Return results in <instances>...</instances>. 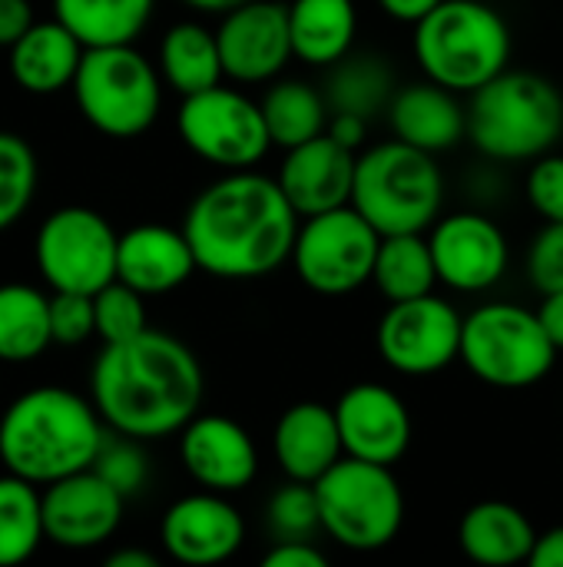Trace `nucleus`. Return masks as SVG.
Segmentation results:
<instances>
[{"label":"nucleus","mask_w":563,"mask_h":567,"mask_svg":"<svg viewBox=\"0 0 563 567\" xmlns=\"http://www.w3.org/2000/svg\"><path fill=\"white\" fill-rule=\"evenodd\" d=\"M93 405L123 439L179 435L202 405V369L189 346L146 329L100 352L90 375Z\"/></svg>","instance_id":"f257e3e1"},{"label":"nucleus","mask_w":563,"mask_h":567,"mask_svg":"<svg viewBox=\"0 0 563 567\" xmlns=\"http://www.w3.org/2000/svg\"><path fill=\"white\" fill-rule=\"evenodd\" d=\"M302 216L279 179L232 169L206 186L186 209L183 233L202 272L216 279H259L292 259Z\"/></svg>","instance_id":"f03ea898"},{"label":"nucleus","mask_w":563,"mask_h":567,"mask_svg":"<svg viewBox=\"0 0 563 567\" xmlns=\"http://www.w3.org/2000/svg\"><path fill=\"white\" fill-rule=\"evenodd\" d=\"M103 442V415L96 405L56 385L23 392L0 419L3 468L37 488L93 468Z\"/></svg>","instance_id":"7ed1b4c3"},{"label":"nucleus","mask_w":563,"mask_h":567,"mask_svg":"<svg viewBox=\"0 0 563 567\" xmlns=\"http://www.w3.org/2000/svg\"><path fill=\"white\" fill-rule=\"evenodd\" d=\"M421 73L455 93H475L511 63V27L481 0H441L415 23Z\"/></svg>","instance_id":"20e7f679"},{"label":"nucleus","mask_w":563,"mask_h":567,"mask_svg":"<svg viewBox=\"0 0 563 567\" xmlns=\"http://www.w3.org/2000/svg\"><path fill=\"white\" fill-rule=\"evenodd\" d=\"M468 136L491 159H538L563 136V93L538 73L504 70L471 93Z\"/></svg>","instance_id":"39448f33"},{"label":"nucleus","mask_w":563,"mask_h":567,"mask_svg":"<svg viewBox=\"0 0 563 567\" xmlns=\"http://www.w3.org/2000/svg\"><path fill=\"white\" fill-rule=\"evenodd\" d=\"M445 203V176L435 153L405 140L378 143L358 156L352 206L382 233H425L438 223Z\"/></svg>","instance_id":"423d86ee"},{"label":"nucleus","mask_w":563,"mask_h":567,"mask_svg":"<svg viewBox=\"0 0 563 567\" xmlns=\"http://www.w3.org/2000/svg\"><path fill=\"white\" fill-rule=\"evenodd\" d=\"M461 362L491 389H531L544 382L557 362L541 316L518 302H488L465 316Z\"/></svg>","instance_id":"0eeeda50"},{"label":"nucleus","mask_w":563,"mask_h":567,"mask_svg":"<svg viewBox=\"0 0 563 567\" xmlns=\"http://www.w3.org/2000/svg\"><path fill=\"white\" fill-rule=\"evenodd\" d=\"M322 532L345 551H378L405 525V495L392 465L345 455L319 482Z\"/></svg>","instance_id":"6e6552de"},{"label":"nucleus","mask_w":563,"mask_h":567,"mask_svg":"<svg viewBox=\"0 0 563 567\" xmlns=\"http://www.w3.org/2000/svg\"><path fill=\"white\" fill-rule=\"evenodd\" d=\"M73 93L86 123L119 140L146 133L163 103L159 73L133 43L86 47Z\"/></svg>","instance_id":"1a4fd4ad"},{"label":"nucleus","mask_w":563,"mask_h":567,"mask_svg":"<svg viewBox=\"0 0 563 567\" xmlns=\"http://www.w3.org/2000/svg\"><path fill=\"white\" fill-rule=\"evenodd\" d=\"M378 246L382 233L348 203L299 223L292 262L312 292L348 296L372 279Z\"/></svg>","instance_id":"9d476101"},{"label":"nucleus","mask_w":563,"mask_h":567,"mask_svg":"<svg viewBox=\"0 0 563 567\" xmlns=\"http://www.w3.org/2000/svg\"><path fill=\"white\" fill-rule=\"evenodd\" d=\"M176 126L199 159L222 169H252L272 146L262 106L222 83L183 96Z\"/></svg>","instance_id":"9b49d317"},{"label":"nucleus","mask_w":563,"mask_h":567,"mask_svg":"<svg viewBox=\"0 0 563 567\" xmlns=\"http://www.w3.org/2000/svg\"><path fill=\"white\" fill-rule=\"evenodd\" d=\"M116 252L119 236L86 206L56 209L37 233V266L53 292L96 296L116 279Z\"/></svg>","instance_id":"f8f14e48"},{"label":"nucleus","mask_w":563,"mask_h":567,"mask_svg":"<svg viewBox=\"0 0 563 567\" xmlns=\"http://www.w3.org/2000/svg\"><path fill=\"white\" fill-rule=\"evenodd\" d=\"M461 329L465 316L435 292L392 302L378 322V352L402 375H435L461 359Z\"/></svg>","instance_id":"ddd939ff"},{"label":"nucleus","mask_w":563,"mask_h":567,"mask_svg":"<svg viewBox=\"0 0 563 567\" xmlns=\"http://www.w3.org/2000/svg\"><path fill=\"white\" fill-rule=\"evenodd\" d=\"M216 40L229 80L269 83L295 56L292 33H289V3L246 0L222 13Z\"/></svg>","instance_id":"4468645a"},{"label":"nucleus","mask_w":563,"mask_h":567,"mask_svg":"<svg viewBox=\"0 0 563 567\" xmlns=\"http://www.w3.org/2000/svg\"><path fill=\"white\" fill-rule=\"evenodd\" d=\"M123 495L96 472L83 468L43 492V532L46 542L70 551L100 548L123 522Z\"/></svg>","instance_id":"2eb2a0df"},{"label":"nucleus","mask_w":563,"mask_h":567,"mask_svg":"<svg viewBox=\"0 0 563 567\" xmlns=\"http://www.w3.org/2000/svg\"><path fill=\"white\" fill-rule=\"evenodd\" d=\"M428 243L438 266V282L455 292H484L508 272V236L481 213L438 216Z\"/></svg>","instance_id":"dca6fc26"},{"label":"nucleus","mask_w":563,"mask_h":567,"mask_svg":"<svg viewBox=\"0 0 563 567\" xmlns=\"http://www.w3.org/2000/svg\"><path fill=\"white\" fill-rule=\"evenodd\" d=\"M335 419L342 432L345 455L375 462V465H395L405 458L411 445V415L398 392L358 382L335 402Z\"/></svg>","instance_id":"f3484780"},{"label":"nucleus","mask_w":563,"mask_h":567,"mask_svg":"<svg viewBox=\"0 0 563 567\" xmlns=\"http://www.w3.org/2000/svg\"><path fill=\"white\" fill-rule=\"evenodd\" d=\"M159 538L169 558L179 565H222L246 542V522L232 502L219 492H199L179 498L159 525Z\"/></svg>","instance_id":"a211bd4d"},{"label":"nucleus","mask_w":563,"mask_h":567,"mask_svg":"<svg viewBox=\"0 0 563 567\" xmlns=\"http://www.w3.org/2000/svg\"><path fill=\"white\" fill-rule=\"evenodd\" d=\"M179 458L196 485L219 495L249 488L259 472L252 435L226 415H196L179 432Z\"/></svg>","instance_id":"6ab92c4d"},{"label":"nucleus","mask_w":563,"mask_h":567,"mask_svg":"<svg viewBox=\"0 0 563 567\" xmlns=\"http://www.w3.org/2000/svg\"><path fill=\"white\" fill-rule=\"evenodd\" d=\"M355 166H358L355 150H345L329 133H322L302 146L285 150V159L275 179L285 199L292 203V209L305 219V216H319V213L352 203Z\"/></svg>","instance_id":"aec40b11"},{"label":"nucleus","mask_w":563,"mask_h":567,"mask_svg":"<svg viewBox=\"0 0 563 567\" xmlns=\"http://www.w3.org/2000/svg\"><path fill=\"white\" fill-rule=\"evenodd\" d=\"M199 269L196 252L183 229L159 223L133 226L119 236L116 279L133 286L143 296H163L179 289Z\"/></svg>","instance_id":"412c9836"},{"label":"nucleus","mask_w":563,"mask_h":567,"mask_svg":"<svg viewBox=\"0 0 563 567\" xmlns=\"http://www.w3.org/2000/svg\"><path fill=\"white\" fill-rule=\"evenodd\" d=\"M272 452L285 478L315 485L335 462L345 458L335 409L319 402H299L285 409L272 435Z\"/></svg>","instance_id":"4be33fe9"},{"label":"nucleus","mask_w":563,"mask_h":567,"mask_svg":"<svg viewBox=\"0 0 563 567\" xmlns=\"http://www.w3.org/2000/svg\"><path fill=\"white\" fill-rule=\"evenodd\" d=\"M388 123L398 140L435 156L468 136V110L458 103V93L428 76L421 83L395 90L388 103Z\"/></svg>","instance_id":"5701e85b"},{"label":"nucleus","mask_w":563,"mask_h":567,"mask_svg":"<svg viewBox=\"0 0 563 567\" xmlns=\"http://www.w3.org/2000/svg\"><path fill=\"white\" fill-rule=\"evenodd\" d=\"M83 50L86 47L80 43V37L60 20L33 23L10 47V73L27 93H56L63 86H73Z\"/></svg>","instance_id":"b1692460"},{"label":"nucleus","mask_w":563,"mask_h":567,"mask_svg":"<svg viewBox=\"0 0 563 567\" xmlns=\"http://www.w3.org/2000/svg\"><path fill=\"white\" fill-rule=\"evenodd\" d=\"M458 542L471 561L508 567L531 561L538 532L521 508H514L508 502H478L465 512Z\"/></svg>","instance_id":"393cba45"},{"label":"nucleus","mask_w":563,"mask_h":567,"mask_svg":"<svg viewBox=\"0 0 563 567\" xmlns=\"http://www.w3.org/2000/svg\"><path fill=\"white\" fill-rule=\"evenodd\" d=\"M358 30L355 0H292L289 33L295 60L309 66H335L352 53Z\"/></svg>","instance_id":"a878e982"},{"label":"nucleus","mask_w":563,"mask_h":567,"mask_svg":"<svg viewBox=\"0 0 563 567\" xmlns=\"http://www.w3.org/2000/svg\"><path fill=\"white\" fill-rule=\"evenodd\" d=\"M159 70H163V80L179 96H192L209 86H219L226 70H222L216 33L192 20L169 27L159 43Z\"/></svg>","instance_id":"bb28decb"},{"label":"nucleus","mask_w":563,"mask_h":567,"mask_svg":"<svg viewBox=\"0 0 563 567\" xmlns=\"http://www.w3.org/2000/svg\"><path fill=\"white\" fill-rule=\"evenodd\" d=\"M259 106H262L272 146H282V150H292L322 136L332 120L325 93H319L305 80H282L269 86Z\"/></svg>","instance_id":"cd10ccee"},{"label":"nucleus","mask_w":563,"mask_h":567,"mask_svg":"<svg viewBox=\"0 0 563 567\" xmlns=\"http://www.w3.org/2000/svg\"><path fill=\"white\" fill-rule=\"evenodd\" d=\"M153 3L156 0H53V10L83 47H110L133 43L149 23Z\"/></svg>","instance_id":"c85d7f7f"},{"label":"nucleus","mask_w":563,"mask_h":567,"mask_svg":"<svg viewBox=\"0 0 563 567\" xmlns=\"http://www.w3.org/2000/svg\"><path fill=\"white\" fill-rule=\"evenodd\" d=\"M372 279L388 302L428 296L438 286V266H435L431 243L425 239V233L382 236Z\"/></svg>","instance_id":"c756f323"},{"label":"nucleus","mask_w":563,"mask_h":567,"mask_svg":"<svg viewBox=\"0 0 563 567\" xmlns=\"http://www.w3.org/2000/svg\"><path fill=\"white\" fill-rule=\"evenodd\" d=\"M50 342V299L33 286H0V362H33Z\"/></svg>","instance_id":"7c9ffc66"},{"label":"nucleus","mask_w":563,"mask_h":567,"mask_svg":"<svg viewBox=\"0 0 563 567\" xmlns=\"http://www.w3.org/2000/svg\"><path fill=\"white\" fill-rule=\"evenodd\" d=\"M395 96V76L385 60L378 56H342L332 66L325 100L332 113H358V116H375L385 110Z\"/></svg>","instance_id":"2f4dec72"},{"label":"nucleus","mask_w":563,"mask_h":567,"mask_svg":"<svg viewBox=\"0 0 563 567\" xmlns=\"http://www.w3.org/2000/svg\"><path fill=\"white\" fill-rule=\"evenodd\" d=\"M43 538V495L33 482L7 472L0 478V567L23 565Z\"/></svg>","instance_id":"473e14b6"},{"label":"nucleus","mask_w":563,"mask_h":567,"mask_svg":"<svg viewBox=\"0 0 563 567\" xmlns=\"http://www.w3.org/2000/svg\"><path fill=\"white\" fill-rule=\"evenodd\" d=\"M37 189V156L17 133H0V229L13 226Z\"/></svg>","instance_id":"72a5a7b5"},{"label":"nucleus","mask_w":563,"mask_h":567,"mask_svg":"<svg viewBox=\"0 0 563 567\" xmlns=\"http://www.w3.org/2000/svg\"><path fill=\"white\" fill-rule=\"evenodd\" d=\"M265 522L275 535V542H312L315 532H322V512H319V495L312 482H295L282 485L269 505H265Z\"/></svg>","instance_id":"f704fd0d"},{"label":"nucleus","mask_w":563,"mask_h":567,"mask_svg":"<svg viewBox=\"0 0 563 567\" xmlns=\"http://www.w3.org/2000/svg\"><path fill=\"white\" fill-rule=\"evenodd\" d=\"M96 336L113 346V342H126L136 339L139 332H146V306H143V292H136L133 286H126L123 279H113L110 286H103L96 296Z\"/></svg>","instance_id":"c9c22d12"},{"label":"nucleus","mask_w":563,"mask_h":567,"mask_svg":"<svg viewBox=\"0 0 563 567\" xmlns=\"http://www.w3.org/2000/svg\"><path fill=\"white\" fill-rule=\"evenodd\" d=\"M50 332L60 346H76L96 332V302L86 292L50 296Z\"/></svg>","instance_id":"e433bc0d"},{"label":"nucleus","mask_w":563,"mask_h":567,"mask_svg":"<svg viewBox=\"0 0 563 567\" xmlns=\"http://www.w3.org/2000/svg\"><path fill=\"white\" fill-rule=\"evenodd\" d=\"M136 439H126V442H103V449H100V455H96V462H93V468L123 495V498H129V495H136L143 485H146V455L133 445Z\"/></svg>","instance_id":"4c0bfd02"},{"label":"nucleus","mask_w":563,"mask_h":567,"mask_svg":"<svg viewBox=\"0 0 563 567\" xmlns=\"http://www.w3.org/2000/svg\"><path fill=\"white\" fill-rule=\"evenodd\" d=\"M528 279L541 296L563 289V219L548 223L534 236L528 249Z\"/></svg>","instance_id":"58836bf2"},{"label":"nucleus","mask_w":563,"mask_h":567,"mask_svg":"<svg viewBox=\"0 0 563 567\" xmlns=\"http://www.w3.org/2000/svg\"><path fill=\"white\" fill-rule=\"evenodd\" d=\"M528 203L538 216H544L548 223H561L563 219V156L557 153H544L534 159L531 173H528Z\"/></svg>","instance_id":"ea45409f"},{"label":"nucleus","mask_w":563,"mask_h":567,"mask_svg":"<svg viewBox=\"0 0 563 567\" xmlns=\"http://www.w3.org/2000/svg\"><path fill=\"white\" fill-rule=\"evenodd\" d=\"M265 567H325L329 558L322 548H315L312 542H275L265 555H262Z\"/></svg>","instance_id":"a19ab883"},{"label":"nucleus","mask_w":563,"mask_h":567,"mask_svg":"<svg viewBox=\"0 0 563 567\" xmlns=\"http://www.w3.org/2000/svg\"><path fill=\"white\" fill-rule=\"evenodd\" d=\"M33 27L30 0H0V47H13Z\"/></svg>","instance_id":"79ce46f5"},{"label":"nucleus","mask_w":563,"mask_h":567,"mask_svg":"<svg viewBox=\"0 0 563 567\" xmlns=\"http://www.w3.org/2000/svg\"><path fill=\"white\" fill-rule=\"evenodd\" d=\"M325 133L335 143H342L345 150H362V143L368 140V120L358 116V113H332Z\"/></svg>","instance_id":"37998d69"},{"label":"nucleus","mask_w":563,"mask_h":567,"mask_svg":"<svg viewBox=\"0 0 563 567\" xmlns=\"http://www.w3.org/2000/svg\"><path fill=\"white\" fill-rule=\"evenodd\" d=\"M528 565L563 567V525L561 528H551L548 535H538V545H534Z\"/></svg>","instance_id":"c03bdc74"},{"label":"nucleus","mask_w":563,"mask_h":567,"mask_svg":"<svg viewBox=\"0 0 563 567\" xmlns=\"http://www.w3.org/2000/svg\"><path fill=\"white\" fill-rule=\"evenodd\" d=\"M382 3V10L392 17V20H398V23H418L421 17H428L441 0H378Z\"/></svg>","instance_id":"a18cd8bd"},{"label":"nucleus","mask_w":563,"mask_h":567,"mask_svg":"<svg viewBox=\"0 0 563 567\" xmlns=\"http://www.w3.org/2000/svg\"><path fill=\"white\" fill-rule=\"evenodd\" d=\"M538 316H541V322H544V329H548L551 342H554V346H557V352H561L563 349V289L561 292H548V296H544V302H541Z\"/></svg>","instance_id":"49530a36"},{"label":"nucleus","mask_w":563,"mask_h":567,"mask_svg":"<svg viewBox=\"0 0 563 567\" xmlns=\"http://www.w3.org/2000/svg\"><path fill=\"white\" fill-rule=\"evenodd\" d=\"M159 561L149 555V551H139V548H123L116 555L106 558V567H156Z\"/></svg>","instance_id":"de8ad7c7"},{"label":"nucleus","mask_w":563,"mask_h":567,"mask_svg":"<svg viewBox=\"0 0 563 567\" xmlns=\"http://www.w3.org/2000/svg\"><path fill=\"white\" fill-rule=\"evenodd\" d=\"M183 3L192 7V10H202V13H226V10H232V7H239L246 0H183Z\"/></svg>","instance_id":"09e8293b"}]
</instances>
